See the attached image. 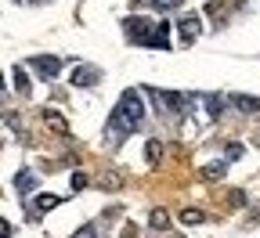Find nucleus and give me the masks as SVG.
Listing matches in <instances>:
<instances>
[{"label":"nucleus","instance_id":"f257e3e1","mask_svg":"<svg viewBox=\"0 0 260 238\" xmlns=\"http://www.w3.org/2000/svg\"><path fill=\"white\" fill-rule=\"evenodd\" d=\"M145 123V101L138 90H123V97L116 101V109L109 112V123H105V138L116 145V141H126L130 133Z\"/></svg>","mask_w":260,"mask_h":238},{"label":"nucleus","instance_id":"f03ea898","mask_svg":"<svg viewBox=\"0 0 260 238\" xmlns=\"http://www.w3.org/2000/svg\"><path fill=\"white\" fill-rule=\"evenodd\" d=\"M148 97H155V109L162 116H170V119H181L199 97H191V94H177V90H159V87H145Z\"/></svg>","mask_w":260,"mask_h":238},{"label":"nucleus","instance_id":"7ed1b4c3","mask_svg":"<svg viewBox=\"0 0 260 238\" xmlns=\"http://www.w3.org/2000/svg\"><path fill=\"white\" fill-rule=\"evenodd\" d=\"M123 32H126V40L130 44H138V47H148L152 44V32H155V22L152 18H145V15H130V18H123Z\"/></svg>","mask_w":260,"mask_h":238},{"label":"nucleus","instance_id":"20e7f679","mask_svg":"<svg viewBox=\"0 0 260 238\" xmlns=\"http://www.w3.org/2000/svg\"><path fill=\"white\" fill-rule=\"evenodd\" d=\"M29 69L37 73L40 80H58L61 58H58V54H32V58H29Z\"/></svg>","mask_w":260,"mask_h":238},{"label":"nucleus","instance_id":"39448f33","mask_svg":"<svg viewBox=\"0 0 260 238\" xmlns=\"http://www.w3.org/2000/svg\"><path fill=\"white\" fill-rule=\"evenodd\" d=\"M69 80H73V87H98L102 83V69L98 65H76Z\"/></svg>","mask_w":260,"mask_h":238},{"label":"nucleus","instance_id":"423d86ee","mask_svg":"<svg viewBox=\"0 0 260 238\" xmlns=\"http://www.w3.org/2000/svg\"><path fill=\"white\" fill-rule=\"evenodd\" d=\"M177 29H181V47H191V44H195V37L203 32V22L195 18V15H181Z\"/></svg>","mask_w":260,"mask_h":238},{"label":"nucleus","instance_id":"0eeeda50","mask_svg":"<svg viewBox=\"0 0 260 238\" xmlns=\"http://www.w3.org/2000/svg\"><path fill=\"white\" fill-rule=\"evenodd\" d=\"M199 101H203V109H206L210 119H220V112H224V105H228L220 94H206V97H199Z\"/></svg>","mask_w":260,"mask_h":238},{"label":"nucleus","instance_id":"6e6552de","mask_svg":"<svg viewBox=\"0 0 260 238\" xmlns=\"http://www.w3.org/2000/svg\"><path fill=\"white\" fill-rule=\"evenodd\" d=\"M58 195H37V206H32V213H29V220H40V213H47V210H54L58 206Z\"/></svg>","mask_w":260,"mask_h":238},{"label":"nucleus","instance_id":"1a4fd4ad","mask_svg":"<svg viewBox=\"0 0 260 238\" xmlns=\"http://www.w3.org/2000/svg\"><path fill=\"white\" fill-rule=\"evenodd\" d=\"M224 169H228V159H217V162H210V166L199 169V177H203V181H220Z\"/></svg>","mask_w":260,"mask_h":238},{"label":"nucleus","instance_id":"9d476101","mask_svg":"<svg viewBox=\"0 0 260 238\" xmlns=\"http://www.w3.org/2000/svg\"><path fill=\"white\" fill-rule=\"evenodd\" d=\"M15 188H18V198H25L32 188H37V177H32L29 169H18V177H15Z\"/></svg>","mask_w":260,"mask_h":238},{"label":"nucleus","instance_id":"9b49d317","mask_svg":"<svg viewBox=\"0 0 260 238\" xmlns=\"http://www.w3.org/2000/svg\"><path fill=\"white\" fill-rule=\"evenodd\" d=\"M232 105H235L239 112H260V97H246V94H239V97H232Z\"/></svg>","mask_w":260,"mask_h":238},{"label":"nucleus","instance_id":"f8f14e48","mask_svg":"<svg viewBox=\"0 0 260 238\" xmlns=\"http://www.w3.org/2000/svg\"><path fill=\"white\" fill-rule=\"evenodd\" d=\"M15 90H18L22 97H29V90H32V87H29V73L22 69V65H15Z\"/></svg>","mask_w":260,"mask_h":238},{"label":"nucleus","instance_id":"ddd939ff","mask_svg":"<svg viewBox=\"0 0 260 238\" xmlns=\"http://www.w3.org/2000/svg\"><path fill=\"white\" fill-rule=\"evenodd\" d=\"M155 231H167L170 227V217H167V210H152V220H148Z\"/></svg>","mask_w":260,"mask_h":238},{"label":"nucleus","instance_id":"4468645a","mask_svg":"<svg viewBox=\"0 0 260 238\" xmlns=\"http://www.w3.org/2000/svg\"><path fill=\"white\" fill-rule=\"evenodd\" d=\"M203 220H206L203 210H184V213H181V224H191V227H195V224H203Z\"/></svg>","mask_w":260,"mask_h":238},{"label":"nucleus","instance_id":"2eb2a0df","mask_svg":"<svg viewBox=\"0 0 260 238\" xmlns=\"http://www.w3.org/2000/svg\"><path fill=\"white\" fill-rule=\"evenodd\" d=\"M145 159H148V162H159V159H162V145H159V141H148V145H145Z\"/></svg>","mask_w":260,"mask_h":238},{"label":"nucleus","instance_id":"dca6fc26","mask_svg":"<svg viewBox=\"0 0 260 238\" xmlns=\"http://www.w3.org/2000/svg\"><path fill=\"white\" fill-rule=\"evenodd\" d=\"M44 119H47V123H51V126H54V130H58V133H65V130H69V126H65V119H61V116H58V112H51V109H47V112H44Z\"/></svg>","mask_w":260,"mask_h":238},{"label":"nucleus","instance_id":"f3484780","mask_svg":"<svg viewBox=\"0 0 260 238\" xmlns=\"http://www.w3.org/2000/svg\"><path fill=\"white\" fill-rule=\"evenodd\" d=\"M148 4H152L155 11H174V8L181 4V0H148Z\"/></svg>","mask_w":260,"mask_h":238},{"label":"nucleus","instance_id":"a211bd4d","mask_svg":"<svg viewBox=\"0 0 260 238\" xmlns=\"http://www.w3.org/2000/svg\"><path fill=\"white\" fill-rule=\"evenodd\" d=\"M73 238H98V227H94V224H83V227H80Z\"/></svg>","mask_w":260,"mask_h":238},{"label":"nucleus","instance_id":"6ab92c4d","mask_svg":"<svg viewBox=\"0 0 260 238\" xmlns=\"http://www.w3.org/2000/svg\"><path fill=\"white\" fill-rule=\"evenodd\" d=\"M87 188V174H73V191H83Z\"/></svg>","mask_w":260,"mask_h":238},{"label":"nucleus","instance_id":"aec40b11","mask_svg":"<svg viewBox=\"0 0 260 238\" xmlns=\"http://www.w3.org/2000/svg\"><path fill=\"white\" fill-rule=\"evenodd\" d=\"M239 155H242V145H228V162L239 159Z\"/></svg>","mask_w":260,"mask_h":238},{"label":"nucleus","instance_id":"412c9836","mask_svg":"<svg viewBox=\"0 0 260 238\" xmlns=\"http://www.w3.org/2000/svg\"><path fill=\"white\" fill-rule=\"evenodd\" d=\"M11 234H15V227L8 220H0V238H11Z\"/></svg>","mask_w":260,"mask_h":238},{"label":"nucleus","instance_id":"4be33fe9","mask_svg":"<svg viewBox=\"0 0 260 238\" xmlns=\"http://www.w3.org/2000/svg\"><path fill=\"white\" fill-rule=\"evenodd\" d=\"M4 97H8V87H4V76H0V105H4Z\"/></svg>","mask_w":260,"mask_h":238}]
</instances>
